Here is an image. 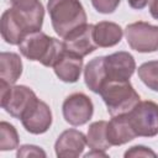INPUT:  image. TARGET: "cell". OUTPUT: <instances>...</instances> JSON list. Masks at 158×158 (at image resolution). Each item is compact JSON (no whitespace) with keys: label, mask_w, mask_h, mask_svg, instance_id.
I'll return each instance as SVG.
<instances>
[{"label":"cell","mask_w":158,"mask_h":158,"mask_svg":"<svg viewBox=\"0 0 158 158\" xmlns=\"http://www.w3.org/2000/svg\"><path fill=\"white\" fill-rule=\"evenodd\" d=\"M128 118L136 136L154 137L158 135V104L154 101H139L128 112Z\"/></svg>","instance_id":"6"},{"label":"cell","mask_w":158,"mask_h":158,"mask_svg":"<svg viewBox=\"0 0 158 158\" xmlns=\"http://www.w3.org/2000/svg\"><path fill=\"white\" fill-rule=\"evenodd\" d=\"M128 5L135 10H142L148 4V0H127Z\"/></svg>","instance_id":"25"},{"label":"cell","mask_w":158,"mask_h":158,"mask_svg":"<svg viewBox=\"0 0 158 158\" xmlns=\"http://www.w3.org/2000/svg\"><path fill=\"white\" fill-rule=\"evenodd\" d=\"M1 107L12 117L21 120L27 109L38 99L32 89L26 85H10L0 81Z\"/></svg>","instance_id":"5"},{"label":"cell","mask_w":158,"mask_h":158,"mask_svg":"<svg viewBox=\"0 0 158 158\" xmlns=\"http://www.w3.org/2000/svg\"><path fill=\"white\" fill-rule=\"evenodd\" d=\"M63 117L72 126L85 125L94 114L91 99L83 93H74L65 98L62 105Z\"/></svg>","instance_id":"8"},{"label":"cell","mask_w":158,"mask_h":158,"mask_svg":"<svg viewBox=\"0 0 158 158\" xmlns=\"http://www.w3.org/2000/svg\"><path fill=\"white\" fill-rule=\"evenodd\" d=\"M11 6L22 11H30L38 7L42 2L40 0H9Z\"/></svg>","instance_id":"24"},{"label":"cell","mask_w":158,"mask_h":158,"mask_svg":"<svg viewBox=\"0 0 158 158\" xmlns=\"http://www.w3.org/2000/svg\"><path fill=\"white\" fill-rule=\"evenodd\" d=\"M123 31L120 25L110 21H100L94 25V40L98 47H114L122 40Z\"/></svg>","instance_id":"15"},{"label":"cell","mask_w":158,"mask_h":158,"mask_svg":"<svg viewBox=\"0 0 158 158\" xmlns=\"http://www.w3.org/2000/svg\"><path fill=\"white\" fill-rule=\"evenodd\" d=\"M53 69L62 81L75 83L80 78L83 70V58L65 49L53 65Z\"/></svg>","instance_id":"13"},{"label":"cell","mask_w":158,"mask_h":158,"mask_svg":"<svg viewBox=\"0 0 158 158\" xmlns=\"http://www.w3.org/2000/svg\"><path fill=\"white\" fill-rule=\"evenodd\" d=\"M86 144V136L75 130L69 128L63 131L56 143H54V151L56 156L59 158H77L79 157Z\"/></svg>","instance_id":"12"},{"label":"cell","mask_w":158,"mask_h":158,"mask_svg":"<svg viewBox=\"0 0 158 158\" xmlns=\"http://www.w3.org/2000/svg\"><path fill=\"white\" fill-rule=\"evenodd\" d=\"M21 54L28 60H36L44 67H52L65 51L64 43L44 32L35 31L28 33L19 44Z\"/></svg>","instance_id":"2"},{"label":"cell","mask_w":158,"mask_h":158,"mask_svg":"<svg viewBox=\"0 0 158 158\" xmlns=\"http://www.w3.org/2000/svg\"><path fill=\"white\" fill-rule=\"evenodd\" d=\"M138 78L153 91H158V60H149L141 64L137 69Z\"/></svg>","instance_id":"19"},{"label":"cell","mask_w":158,"mask_h":158,"mask_svg":"<svg viewBox=\"0 0 158 158\" xmlns=\"http://www.w3.org/2000/svg\"><path fill=\"white\" fill-rule=\"evenodd\" d=\"M99 94L111 116L128 114L141 101L138 93L133 89L130 80L107 81Z\"/></svg>","instance_id":"4"},{"label":"cell","mask_w":158,"mask_h":158,"mask_svg":"<svg viewBox=\"0 0 158 158\" xmlns=\"http://www.w3.org/2000/svg\"><path fill=\"white\" fill-rule=\"evenodd\" d=\"M86 144L91 149L107 151L111 144L107 139V122L106 121H95L93 122L86 133Z\"/></svg>","instance_id":"18"},{"label":"cell","mask_w":158,"mask_h":158,"mask_svg":"<svg viewBox=\"0 0 158 158\" xmlns=\"http://www.w3.org/2000/svg\"><path fill=\"white\" fill-rule=\"evenodd\" d=\"M105 58V69L107 75V81L111 80H130L136 69V62L131 53L120 51Z\"/></svg>","instance_id":"11"},{"label":"cell","mask_w":158,"mask_h":158,"mask_svg":"<svg viewBox=\"0 0 158 158\" xmlns=\"http://www.w3.org/2000/svg\"><path fill=\"white\" fill-rule=\"evenodd\" d=\"M149 14L153 19L158 20V0H149Z\"/></svg>","instance_id":"26"},{"label":"cell","mask_w":158,"mask_h":158,"mask_svg":"<svg viewBox=\"0 0 158 158\" xmlns=\"http://www.w3.org/2000/svg\"><path fill=\"white\" fill-rule=\"evenodd\" d=\"M63 40L65 49L81 58L98 48V44L94 40V25L90 23H85L75 28Z\"/></svg>","instance_id":"10"},{"label":"cell","mask_w":158,"mask_h":158,"mask_svg":"<svg viewBox=\"0 0 158 158\" xmlns=\"http://www.w3.org/2000/svg\"><path fill=\"white\" fill-rule=\"evenodd\" d=\"M85 158H89V157H109L106 153H105V151H99V149H91V152H89V153H86L85 156H84Z\"/></svg>","instance_id":"27"},{"label":"cell","mask_w":158,"mask_h":158,"mask_svg":"<svg viewBox=\"0 0 158 158\" xmlns=\"http://www.w3.org/2000/svg\"><path fill=\"white\" fill-rule=\"evenodd\" d=\"M125 36L128 46L139 53L158 51V26L137 21L126 26Z\"/></svg>","instance_id":"7"},{"label":"cell","mask_w":158,"mask_h":158,"mask_svg":"<svg viewBox=\"0 0 158 158\" xmlns=\"http://www.w3.org/2000/svg\"><path fill=\"white\" fill-rule=\"evenodd\" d=\"M22 74V60L17 53H0V81L14 85Z\"/></svg>","instance_id":"17"},{"label":"cell","mask_w":158,"mask_h":158,"mask_svg":"<svg viewBox=\"0 0 158 158\" xmlns=\"http://www.w3.org/2000/svg\"><path fill=\"white\" fill-rule=\"evenodd\" d=\"M19 147V133L14 125L1 121L0 123V151H12Z\"/></svg>","instance_id":"20"},{"label":"cell","mask_w":158,"mask_h":158,"mask_svg":"<svg viewBox=\"0 0 158 158\" xmlns=\"http://www.w3.org/2000/svg\"><path fill=\"white\" fill-rule=\"evenodd\" d=\"M136 136L128 118V114L116 115L107 122V139L111 146H121L132 141Z\"/></svg>","instance_id":"14"},{"label":"cell","mask_w":158,"mask_h":158,"mask_svg":"<svg viewBox=\"0 0 158 158\" xmlns=\"http://www.w3.org/2000/svg\"><path fill=\"white\" fill-rule=\"evenodd\" d=\"M43 19L44 9L42 4L30 11H22L11 6L1 15V36L6 43L19 46L28 33L42 28Z\"/></svg>","instance_id":"1"},{"label":"cell","mask_w":158,"mask_h":158,"mask_svg":"<svg viewBox=\"0 0 158 158\" xmlns=\"http://www.w3.org/2000/svg\"><path fill=\"white\" fill-rule=\"evenodd\" d=\"M121 0H91L94 9L100 14H112Z\"/></svg>","instance_id":"21"},{"label":"cell","mask_w":158,"mask_h":158,"mask_svg":"<svg viewBox=\"0 0 158 158\" xmlns=\"http://www.w3.org/2000/svg\"><path fill=\"white\" fill-rule=\"evenodd\" d=\"M47 10L53 30L62 38L86 23V12L79 0H48Z\"/></svg>","instance_id":"3"},{"label":"cell","mask_w":158,"mask_h":158,"mask_svg":"<svg viewBox=\"0 0 158 158\" xmlns=\"http://www.w3.org/2000/svg\"><path fill=\"white\" fill-rule=\"evenodd\" d=\"M16 156L20 157H46V152L33 144H23L17 149Z\"/></svg>","instance_id":"22"},{"label":"cell","mask_w":158,"mask_h":158,"mask_svg":"<svg viewBox=\"0 0 158 158\" xmlns=\"http://www.w3.org/2000/svg\"><path fill=\"white\" fill-rule=\"evenodd\" d=\"M126 158L128 157H156V152H153L151 148L146 147V146H142V144H137V146H133L131 147L130 149H127L123 154Z\"/></svg>","instance_id":"23"},{"label":"cell","mask_w":158,"mask_h":158,"mask_svg":"<svg viewBox=\"0 0 158 158\" xmlns=\"http://www.w3.org/2000/svg\"><path fill=\"white\" fill-rule=\"evenodd\" d=\"M22 126L32 135H42L47 132L52 125V111L49 106L37 99L22 115Z\"/></svg>","instance_id":"9"},{"label":"cell","mask_w":158,"mask_h":158,"mask_svg":"<svg viewBox=\"0 0 158 158\" xmlns=\"http://www.w3.org/2000/svg\"><path fill=\"white\" fill-rule=\"evenodd\" d=\"M84 80L86 86L93 91L99 94L101 88L107 83V75L105 69L104 56L91 59L84 68Z\"/></svg>","instance_id":"16"}]
</instances>
